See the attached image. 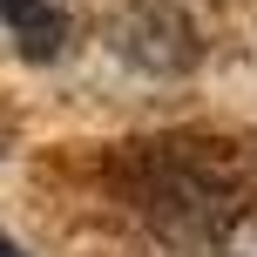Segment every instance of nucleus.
Wrapping results in <instances>:
<instances>
[{
	"label": "nucleus",
	"mask_w": 257,
	"mask_h": 257,
	"mask_svg": "<svg viewBox=\"0 0 257 257\" xmlns=\"http://www.w3.org/2000/svg\"><path fill=\"white\" fill-rule=\"evenodd\" d=\"M95 176L163 237H223L257 217V136L223 122H163L95 149Z\"/></svg>",
	"instance_id": "f257e3e1"
},
{
	"label": "nucleus",
	"mask_w": 257,
	"mask_h": 257,
	"mask_svg": "<svg viewBox=\"0 0 257 257\" xmlns=\"http://www.w3.org/2000/svg\"><path fill=\"white\" fill-rule=\"evenodd\" d=\"M108 54L149 81H183L210 61V34L183 0H122L108 14Z\"/></svg>",
	"instance_id": "f03ea898"
},
{
	"label": "nucleus",
	"mask_w": 257,
	"mask_h": 257,
	"mask_svg": "<svg viewBox=\"0 0 257 257\" xmlns=\"http://www.w3.org/2000/svg\"><path fill=\"white\" fill-rule=\"evenodd\" d=\"M0 27L21 61H61L75 48V21L61 0H0Z\"/></svg>",
	"instance_id": "7ed1b4c3"
},
{
	"label": "nucleus",
	"mask_w": 257,
	"mask_h": 257,
	"mask_svg": "<svg viewBox=\"0 0 257 257\" xmlns=\"http://www.w3.org/2000/svg\"><path fill=\"white\" fill-rule=\"evenodd\" d=\"M0 257H27V250H21V244H14V237H7V230H0Z\"/></svg>",
	"instance_id": "20e7f679"
}]
</instances>
